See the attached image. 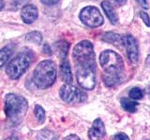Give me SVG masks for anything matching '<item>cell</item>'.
Segmentation results:
<instances>
[{
  "instance_id": "cell-1",
  "label": "cell",
  "mask_w": 150,
  "mask_h": 140,
  "mask_svg": "<svg viewBox=\"0 0 150 140\" xmlns=\"http://www.w3.org/2000/svg\"><path fill=\"white\" fill-rule=\"evenodd\" d=\"M28 109L27 100L22 95L8 93L5 97V113L9 123L17 125L21 123Z\"/></svg>"
},
{
  "instance_id": "cell-2",
  "label": "cell",
  "mask_w": 150,
  "mask_h": 140,
  "mask_svg": "<svg viewBox=\"0 0 150 140\" xmlns=\"http://www.w3.org/2000/svg\"><path fill=\"white\" fill-rule=\"evenodd\" d=\"M33 82L39 89L51 87L56 79V66L51 60H44L38 64L33 72Z\"/></svg>"
},
{
  "instance_id": "cell-3",
  "label": "cell",
  "mask_w": 150,
  "mask_h": 140,
  "mask_svg": "<svg viewBox=\"0 0 150 140\" xmlns=\"http://www.w3.org/2000/svg\"><path fill=\"white\" fill-rule=\"evenodd\" d=\"M75 69L79 85L86 90H93L96 86V61L76 63Z\"/></svg>"
},
{
  "instance_id": "cell-4",
  "label": "cell",
  "mask_w": 150,
  "mask_h": 140,
  "mask_svg": "<svg viewBox=\"0 0 150 140\" xmlns=\"http://www.w3.org/2000/svg\"><path fill=\"white\" fill-rule=\"evenodd\" d=\"M100 64L106 74L120 76L124 70V62L121 56L114 50H106L100 55Z\"/></svg>"
},
{
  "instance_id": "cell-5",
  "label": "cell",
  "mask_w": 150,
  "mask_h": 140,
  "mask_svg": "<svg viewBox=\"0 0 150 140\" xmlns=\"http://www.w3.org/2000/svg\"><path fill=\"white\" fill-rule=\"evenodd\" d=\"M32 63L31 53L28 51H22L19 52L15 57L9 61L6 67V73L9 78L18 79L29 67Z\"/></svg>"
},
{
  "instance_id": "cell-6",
  "label": "cell",
  "mask_w": 150,
  "mask_h": 140,
  "mask_svg": "<svg viewBox=\"0 0 150 140\" xmlns=\"http://www.w3.org/2000/svg\"><path fill=\"white\" fill-rule=\"evenodd\" d=\"M72 58L74 63L95 60L96 56L93 44L89 40H83L77 43L72 50Z\"/></svg>"
},
{
  "instance_id": "cell-7",
  "label": "cell",
  "mask_w": 150,
  "mask_h": 140,
  "mask_svg": "<svg viewBox=\"0 0 150 140\" xmlns=\"http://www.w3.org/2000/svg\"><path fill=\"white\" fill-rule=\"evenodd\" d=\"M80 20L84 25L88 27L95 28L103 24L104 20L98 8L93 6H88L83 8L79 15Z\"/></svg>"
},
{
  "instance_id": "cell-8",
  "label": "cell",
  "mask_w": 150,
  "mask_h": 140,
  "mask_svg": "<svg viewBox=\"0 0 150 140\" xmlns=\"http://www.w3.org/2000/svg\"><path fill=\"white\" fill-rule=\"evenodd\" d=\"M59 95L61 99L66 103H69V104L83 103L87 98L86 94L82 90L70 85V84H64L63 86H61Z\"/></svg>"
},
{
  "instance_id": "cell-9",
  "label": "cell",
  "mask_w": 150,
  "mask_h": 140,
  "mask_svg": "<svg viewBox=\"0 0 150 140\" xmlns=\"http://www.w3.org/2000/svg\"><path fill=\"white\" fill-rule=\"evenodd\" d=\"M124 45L126 47L127 54H128L129 61L132 64H136L139 58V48L137 41L132 36L127 35L124 36Z\"/></svg>"
},
{
  "instance_id": "cell-10",
  "label": "cell",
  "mask_w": 150,
  "mask_h": 140,
  "mask_svg": "<svg viewBox=\"0 0 150 140\" xmlns=\"http://www.w3.org/2000/svg\"><path fill=\"white\" fill-rule=\"evenodd\" d=\"M39 17V10L38 8L33 4L25 5L21 9V18L23 22L27 24L34 22Z\"/></svg>"
},
{
  "instance_id": "cell-11",
  "label": "cell",
  "mask_w": 150,
  "mask_h": 140,
  "mask_svg": "<svg viewBox=\"0 0 150 140\" xmlns=\"http://www.w3.org/2000/svg\"><path fill=\"white\" fill-rule=\"evenodd\" d=\"M106 134L104 123L100 119L94 120L92 126L88 131V136L91 140H101Z\"/></svg>"
},
{
  "instance_id": "cell-12",
  "label": "cell",
  "mask_w": 150,
  "mask_h": 140,
  "mask_svg": "<svg viewBox=\"0 0 150 140\" xmlns=\"http://www.w3.org/2000/svg\"><path fill=\"white\" fill-rule=\"evenodd\" d=\"M60 74L61 78L66 82V84H70L72 82V73L69 63L67 59H63L60 64Z\"/></svg>"
},
{
  "instance_id": "cell-13",
  "label": "cell",
  "mask_w": 150,
  "mask_h": 140,
  "mask_svg": "<svg viewBox=\"0 0 150 140\" xmlns=\"http://www.w3.org/2000/svg\"><path fill=\"white\" fill-rule=\"evenodd\" d=\"M101 8L103 9V11H104V13L106 14V16L108 17V19L110 20L111 23L116 24V23L118 22V16H117L115 8L112 7V5L110 3V1H108V0L102 1Z\"/></svg>"
},
{
  "instance_id": "cell-14",
  "label": "cell",
  "mask_w": 150,
  "mask_h": 140,
  "mask_svg": "<svg viewBox=\"0 0 150 140\" xmlns=\"http://www.w3.org/2000/svg\"><path fill=\"white\" fill-rule=\"evenodd\" d=\"M102 40L115 46L124 45V36L112 32H107L102 36Z\"/></svg>"
},
{
  "instance_id": "cell-15",
  "label": "cell",
  "mask_w": 150,
  "mask_h": 140,
  "mask_svg": "<svg viewBox=\"0 0 150 140\" xmlns=\"http://www.w3.org/2000/svg\"><path fill=\"white\" fill-rule=\"evenodd\" d=\"M54 49L57 55L61 59H67V54H68V51L69 49V44L68 43L67 41L65 40H61L56 42L54 44Z\"/></svg>"
},
{
  "instance_id": "cell-16",
  "label": "cell",
  "mask_w": 150,
  "mask_h": 140,
  "mask_svg": "<svg viewBox=\"0 0 150 140\" xmlns=\"http://www.w3.org/2000/svg\"><path fill=\"white\" fill-rule=\"evenodd\" d=\"M13 50H14L13 45H7L0 50V68L8 62V60L11 56Z\"/></svg>"
},
{
  "instance_id": "cell-17",
  "label": "cell",
  "mask_w": 150,
  "mask_h": 140,
  "mask_svg": "<svg viewBox=\"0 0 150 140\" xmlns=\"http://www.w3.org/2000/svg\"><path fill=\"white\" fill-rule=\"evenodd\" d=\"M120 103L122 107L128 112H135L139 106L137 102L133 101L132 99H129V98H121Z\"/></svg>"
},
{
  "instance_id": "cell-18",
  "label": "cell",
  "mask_w": 150,
  "mask_h": 140,
  "mask_svg": "<svg viewBox=\"0 0 150 140\" xmlns=\"http://www.w3.org/2000/svg\"><path fill=\"white\" fill-rule=\"evenodd\" d=\"M25 40L28 42H31V43L39 45L42 41V35L41 33L38 31H32L25 35Z\"/></svg>"
},
{
  "instance_id": "cell-19",
  "label": "cell",
  "mask_w": 150,
  "mask_h": 140,
  "mask_svg": "<svg viewBox=\"0 0 150 140\" xmlns=\"http://www.w3.org/2000/svg\"><path fill=\"white\" fill-rule=\"evenodd\" d=\"M36 140H57V137H56L54 132H52L48 129H44L41 130L37 134Z\"/></svg>"
},
{
  "instance_id": "cell-20",
  "label": "cell",
  "mask_w": 150,
  "mask_h": 140,
  "mask_svg": "<svg viewBox=\"0 0 150 140\" xmlns=\"http://www.w3.org/2000/svg\"><path fill=\"white\" fill-rule=\"evenodd\" d=\"M120 76H116V75H110V74H103V81L106 84V86L112 87L115 85V84L119 81Z\"/></svg>"
},
{
  "instance_id": "cell-21",
  "label": "cell",
  "mask_w": 150,
  "mask_h": 140,
  "mask_svg": "<svg viewBox=\"0 0 150 140\" xmlns=\"http://www.w3.org/2000/svg\"><path fill=\"white\" fill-rule=\"evenodd\" d=\"M34 113L35 116L38 120V121L41 124L45 121V110L43 109V107L40 105H36L34 108Z\"/></svg>"
},
{
  "instance_id": "cell-22",
  "label": "cell",
  "mask_w": 150,
  "mask_h": 140,
  "mask_svg": "<svg viewBox=\"0 0 150 140\" xmlns=\"http://www.w3.org/2000/svg\"><path fill=\"white\" fill-rule=\"evenodd\" d=\"M129 95L130 97V99H133V100H140L142 99L143 96H144V92L143 91L141 90L140 88H132L129 92Z\"/></svg>"
},
{
  "instance_id": "cell-23",
  "label": "cell",
  "mask_w": 150,
  "mask_h": 140,
  "mask_svg": "<svg viewBox=\"0 0 150 140\" xmlns=\"http://www.w3.org/2000/svg\"><path fill=\"white\" fill-rule=\"evenodd\" d=\"M140 18L142 19V21L144 22V24L150 27V18L147 15V13H145L144 11H140Z\"/></svg>"
},
{
  "instance_id": "cell-24",
  "label": "cell",
  "mask_w": 150,
  "mask_h": 140,
  "mask_svg": "<svg viewBox=\"0 0 150 140\" xmlns=\"http://www.w3.org/2000/svg\"><path fill=\"white\" fill-rule=\"evenodd\" d=\"M112 140H129V138L125 133H117L114 135V139Z\"/></svg>"
},
{
  "instance_id": "cell-25",
  "label": "cell",
  "mask_w": 150,
  "mask_h": 140,
  "mask_svg": "<svg viewBox=\"0 0 150 140\" xmlns=\"http://www.w3.org/2000/svg\"><path fill=\"white\" fill-rule=\"evenodd\" d=\"M59 1L60 0H40V2L46 6H52V5H54Z\"/></svg>"
},
{
  "instance_id": "cell-26",
  "label": "cell",
  "mask_w": 150,
  "mask_h": 140,
  "mask_svg": "<svg viewBox=\"0 0 150 140\" xmlns=\"http://www.w3.org/2000/svg\"><path fill=\"white\" fill-rule=\"evenodd\" d=\"M136 1H137V3H138L144 9H147V8H148V3H147L146 0H136Z\"/></svg>"
},
{
  "instance_id": "cell-27",
  "label": "cell",
  "mask_w": 150,
  "mask_h": 140,
  "mask_svg": "<svg viewBox=\"0 0 150 140\" xmlns=\"http://www.w3.org/2000/svg\"><path fill=\"white\" fill-rule=\"evenodd\" d=\"M43 52L45 53V54H47V55H51L52 54V50H51V48H50V46L48 45V44H44V46H43Z\"/></svg>"
},
{
  "instance_id": "cell-28",
  "label": "cell",
  "mask_w": 150,
  "mask_h": 140,
  "mask_svg": "<svg viewBox=\"0 0 150 140\" xmlns=\"http://www.w3.org/2000/svg\"><path fill=\"white\" fill-rule=\"evenodd\" d=\"M112 1L114 2V4L117 7H121L127 3V0H112Z\"/></svg>"
},
{
  "instance_id": "cell-29",
  "label": "cell",
  "mask_w": 150,
  "mask_h": 140,
  "mask_svg": "<svg viewBox=\"0 0 150 140\" xmlns=\"http://www.w3.org/2000/svg\"><path fill=\"white\" fill-rule=\"evenodd\" d=\"M63 140H81V138L77 136L76 134H69L68 136H66Z\"/></svg>"
},
{
  "instance_id": "cell-30",
  "label": "cell",
  "mask_w": 150,
  "mask_h": 140,
  "mask_svg": "<svg viewBox=\"0 0 150 140\" xmlns=\"http://www.w3.org/2000/svg\"><path fill=\"white\" fill-rule=\"evenodd\" d=\"M145 64H146V65L150 68V54L146 57V60H145Z\"/></svg>"
},
{
  "instance_id": "cell-31",
  "label": "cell",
  "mask_w": 150,
  "mask_h": 140,
  "mask_svg": "<svg viewBox=\"0 0 150 140\" xmlns=\"http://www.w3.org/2000/svg\"><path fill=\"white\" fill-rule=\"evenodd\" d=\"M5 7V1L4 0H0V10H2Z\"/></svg>"
},
{
  "instance_id": "cell-32",
  "label": "cell",
  "mask_w": 150,
  "mask_h": 140,
  "mask_svg": "<svg viewBox=\"0 0 150 140\" xmlns=\"http://www.w3.org/2000/svg\"><path fill=\"white\" fill-rule=\"evenodd\" d=\"M5 140H19L16 136H11V137H8L7 139H5Z\"/></svg>"
}]
</instances>
